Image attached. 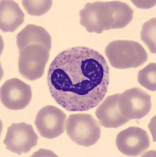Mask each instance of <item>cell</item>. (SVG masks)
Listing matches in <instances>:
<instances>
[{
	"instance_id": "1",
	"label": "cell",
	"mask_w": 156,
	"mask_h": 157,
	"mask_svg": "<svg viewBox=\"0 0 156 157\" xmlns=\"http://www.w3.org/2000/svg\"><path fill=\"white\" fill-rule=\"evenodd\" d=\"M47 86L52 98L69 112L96 107L107 92L110 68L103 56L89 47H71L50 64Z\"/></svg>"
},
{
	"instance_id": "2",
	"label": "cell",
	"mask_w": 156,
	"mask_h": 157,
	"mask_svg": "<svg viewBox=\"0 0 156 157\" xmlns=\"http://www.w3.org/2000/svg\"><path fill=\"white\" fill-rule=\"evenodd\" d=\"M105 54L112 67L118 69L134 68L147 61V54L139 43L116 40L106 46Z\"/></svg>"
},
{
	"instance_id": "3",
	"label": "cell",
	"mask_w": 156,
	"mask_h": 157,
	"mask_svg": "<svg viewBox=\"0 0 156 157\" xmlns=\"http://www.w3.org/2000/svg\"><path fill=\"white\" fill-rule=\"evenodd\" d=\"M66 128L70 139L81 146L95 145L100 137L99 123L89 114L70 115L67 119Z\"/></svg>"
},
{
	"instance_id": "4",
	"label": "cell",
	"mask_w": 156,
	"mask_h": 157,
	"mask_svg": "<svg viewBox=\"0 0 156 157\" xmlns=\"http://www.w3.org/2000/svg\"><path fill=\"white\" fill-rule=\"evenodd\" d=\"M48 50L40 45H29L19 51L18 68L21 75L28 80L40 78L48 61Z\"/></svg>"
},
{
	"instance_id": "5",
	"label": "cell",
	"mask_w": 156,
	"mask_h": 157,
	"mask_svg": "<svg viewBox=\"0 0 156 157\" xmlns=\"http://www.w3.org/2000/svg\"><path fill=\"white\" fill-rule=\"evenodd\" d=\"M80 24L90 33L101 34L111 29L113 25V12L107 2L87 3L80 11Z\"/></svg>"
},
{
	"instance_id": "6",
	"label": "cell",
	"mask_w": 156,
	"mask_h": 157,
	"mask_svg": "<svg viewBox=\"0 0 156 157\" xmlns=\"http://www.w3.org/2000/svg\"><path fill=\"white\" fill-rule=\"evenodd\" d=\"M151 108V96L140 88H132L120 94L118 109L123 116L129 120L144 118L148 114Z\"/></svg>"
},
{
	"instance_id": "7",
	"label": "cell",
	"mask_w": 156,
	"mask_h": 157,
	"mask_svg": "<svg viewBox=\"0 0 156 157\" xmlns=\"http://www.w3.org/2000/svg\"><path fill=\"white\" fill-rule=\"evenodd\" d=\"M38 139L39 137L32 125L26 123H13L7 129L3 143L7 150L22 155L28 153L31 148L36 146Z\"/></svg>"
},
{
	"instance_id": "8",
	"label": "cell",
	"mask_w": 156,
	"mask_h": 157,
	"mask_svg": "<svg viewBox=\"0 0 156 157\" xmlns=\"http://www.w3.org/2000/svg\"><path fill=\"white\" fill-rule=\"evenodd\" d=\"M66 116L55 106L47 105L38 112L35 120L40 136L48 139L58 137L65 132Z\"/></svg>"
},
{
	"instance_id": "9",
	"label": "cell",
	"mask_w": 156,
	"mask_h": 157,
	"mask_svg": "<svg viewBox=\"0 0 156 157\" xmlns=\"http://www.w3.org/2000/svg\"><path fill=\"white\" fill-rule=\"evenodd\" d=\"M32 93L30 86L18 78L6 80L1 86V102L10 110H22L29 105Z\"/></svg>"
},
{
	"instance_id": "10",
	"label": "cell",
	"mask_w": 156,
	"mask_h": 157,
	"mask_svg": "<svg viewBox=\"0 0 156 157\" xmlns=\"http://www.w3.org/2000/svg\"><path fill=\"white\" fill-rule=\"evenodd\" d=\"M116 145L126 155L137 156L149 148L150 139L146 130L140 127H130L117 135Z\"/></svg>"
},
{
	"instance_id": "11",
	"label": "cell",
	"mask_w": 156,
	"mask_h": 157,
	"mask_svg": "<svg viewBox=\"0 0 156 157\" xmlns=\"http://www.w3.org/2000/svg\"><path fill=\"white\" fill-rule=\"evenodd\" d=\"M119 97L120 94L110 95L97 108L95 115L99 120V125L106 128H118L129 121L119 110Z\"/></svg>"
},
{
	"instance_id": "12",
	"label": "cell",
	"mask_w": 156,
	"mask_h": 157,
	"mask_svg": "<svg viewBox=\"0 0 156 157\" xmlns=\"http://www.w3.org/2000/svg\"><path fill=\"white\" fill-rule=\"evenodd\" d=\"M25 14L14 1L0 2V29L4 32H14L24 23Z\"/></svg>"
},
{
	"instance_id": "13",
	"label": "cell",
	"mask_w": 156,
	"mask_h": 157,
	"mask_svg": "<svg viewBox=\"0 0 156 157\" xmlns=\"http://www.w3.org/2000/svg\"><path fill=\"white\" fill-rule=\"evenodd\" d=\"M33 44L40 45L50 51L51 37L43 28L35 25H28L17 36V45L20 51L25 47Z\"/></svg>"
},
{
	"instance_id": "14",
	"label": "cell",
	"mask_w": 156,
	"mask_h": 157,
	"mask_svg": "<svg viewBox=\"0 0 156 157\" xmlns=\"http://www.w3.org/2000/svg\"><path fill=\"white\" fill-rule=\"evenodd\" d=\"M113 12V25L111 29H123L127 26L133 17V10L129 5L120 1L107 2Z\"/></svg>"
},
{
	"instance_id": "15",
	"label": "cell",
	"mask_w": 156,
	"mask_h": 157,
	"mask_svg": "<svg viewBox=\"0 0 156 157\" xmlns=\"http://www.w3.org/2000/svg\"><path fill=\"white\" fill-rule=\"evenodd\" d=\"M156 19L152 18L145 22L142 27L141 39L153 54L156 53Z\"/></svg>"
},
{
	"instance_id": "16",
	"label": "cell",
	"mask_w": 156,
	"mask_h": 157,
	"mask_svg": "<svg viewBox=\"0 0 156 157\" xmlns=\"http://www.w3.org/2000/svg\"><path fill=\"white\" fill-rule=\"evenodd\" d=\"M138 82L142 86L151 91L156 90V64L151 63L138 73Z\"/></svg>"
},
{
	"instance_id": "17",
	"label": "cell",
	"mask_w": 156,
	"mask_h": 157,
	"mask_svg": "<svg viewBox=\"0 0 156 157\" xmlns=\"http://www.w3.org/2000/svg\"><path fill=\"white\" fill-rule=\"evenodd\" d=\"M22 4L25 10L32 16H42L48 12L52 5L51 0H24Z\"/></svg>"
}]
</instances>
